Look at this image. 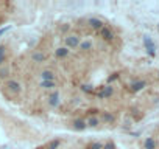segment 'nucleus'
<instances>
[{
  "label": "nucleus",
  "mask_w": 159,
  "mask_h": 149,
  "mask_svg": "<svg viewBox=\"0 0 159 149\" xmlns=\"http://www.w3.org/2000/svg\"><path fill=\"white\" fill-rule=\"evenodd\" d=\"M42 78H44L45 81H53V73H51V72H44V73H42Z\"/></svg>",
  "instance_id": "obj_8"
},
{
  "label": "nucleus",
  "mask_w": 159,
  "mask_h": 149,
  "mask_svg": "<svg viewBox=\"0 0 159 149\" xmlns=\"http://www.w3.org/2000/svg\"><path fill=\"white\" fill-rule=\"evenodd\" d=\"M143 147H145V149H156V141H154V138L148 137L147 140H145V143H143Z\"/></svg>",
  "instance_id": "obj_5"
},
{
  "label": "nucleus",
  "mask_w": 159,
  "mask_h": 149,
  "mask_svg": "<svg viewBox=\"0 0 159 149\" xmlns=\"http://www.w3.org/2000/svg\"><path fill=\"white\" fill-rule=\"evenodd\" d=\"M67 44H69L70 47H75V45L80 44V39H78L76 36H69V37H67Z\"/></svg>",
  "instance_id": "obj_6"
},
{
  "label": "nucleus",
  "mask_w": 159,
  "mask_h": 149,
  "mask_svg": "<svg viewBox=\"0 0 159 149\" xmlns=\"http://www.w3.org/2000/svg\"><path fill=\"white\" fill-rule=\"evenodd\" d=\"M145 87V81H134V83L131 84V90H134V92H139Z\"/></svg>",
  "instance_id": "obj_2"
},
{
  "label": "nucleus",
  "mask_w": 159,
  "mask_h": 149,
  "mask_svg": "<svg viewBox=\"0 0 159 149\" xmlns=\"http://www.w3.org/2000/svg\"><path fill=\"white\" fill-rule=\"evenodd\" d=\"M33 58H34L36 61H44V55H41V53H34Z\"/></svg>",
  "instance_id": "obj_12"
},
{
  "label": "nucleus",
  "mask_w": 159,
  "mask_h": 149,
  "mask_svg": "<svg viewBox=\"0 0 159 149\" xmlns=\"http://www.w3.org/2000/svg\"><path fill=\"white\" fill-rule=\"evenodd\" d=\"M111 93H112V89H111V87H106V89L103 90V93L100 95V97H109Z\"/></svg>",
  "instance_id": "obj_11"
},
{
  "label": "nucleus",
  "mask_w": 159,
  "mask_h": 149,
  "mask_svg": "<svg viewBox=\"0 0 159 149\" xmlns=\"http://www.w3.org/2000/svg\"><path fill=\"white\" fill-rule=\"evenodd\" d=\"M143 44H145V48H147L148 55H150V56H156V47H154L153 40H151L148 36H145V37H143Z\"/></svg>",
  "instance_id": "obj_1"
},
{
  "label": "nucleus",
  "mask_w": 159,
  "mask_h": 149,
  "mask_svg": "<svg viewBox=\"0 0 159 149\" xmlns=\"http://www.w3.org/2000/svg\"><path fill=\"white\" fill-rule=\"evenodd\" d=\"M56 55L61 56V58H64V56H67V55H69V50H67V48H59V50L56 51Z\"/></svg>",
  "instance_id": "obj_7"
},
{
  "label": "nucleus",
  "mask_w": 159,
  "mask_h": 149,
  "mask_svg": "<svg viewBox=\"0 0 159 149\" xmlns=\"http://www.w3.org/2000/svg\"><path fill=\"white\" fill-rule=\"evenodd\" d=\"M3 58H5V50H3V47H0V64H2Z\"/></svg>",
  "instance_id": "obj_13"
},
{
  "label": "nucleus",
  "mask_w": 159,
  "mask_h": 149,
  "mask_svg": "<svg viewBox=\"0 0 159 149\" xmlns=\"http://www.w3.org/2000/svg\"><path fill=\"white\" fill-rule=\"evenodd\" d=\"M42 86H44L45 89H53V87H55V83H53V81H44Z\"/></svg>",
  "instance_id": "obj_10"
},
{
  "label": "nucleus",
  "mask_w": 159,
  "mask_h": 149,
  "mask_svg": "<svg viewBox=\"0 0 159 149\" xmlns=\"http://www.w3.org/2000/svg\"><path fill=\"white\" fill-rule=\"evenodd\" d=\"M100 33H101V36L106 39V40H111L112 37H114V34H112V31L109 30V28H106V26H104V28H101L100 30Z\"/></svg>",
  "instance_id": "obj_3"
},
{
  "label": "nucleus",
  "mask_w": 159,
  "mask_h": 149,
  "mask_svg": "<svg viewBox=\"0 0 159 149\" xmlns=\"http://www.w3.org/2000/svg\"><path fill=\"white\" fill-rule=\"evenodd\" d=\"M89 23H90L92 28H95V30L103 28V22H101L100 19H89Z\"/></svg>",
  "instance_id": "obj_4"
},
{
  "label": "nucleus",
  "mask_w": 159,
  "mask_h": 149,
  "mask_svg": "<svg viewBox=\"0 0 159 149\" xmlns=\"http://www.w3.org/2000/svg\"><path fill=\"white\" fill-rule=\"evenodd\" d=\"M56 100H58V93H53L51 97H50V104H51V106H56V104H58Z\"/></svg>",
  "instance_id": "obj_9"
}]
</instances>
